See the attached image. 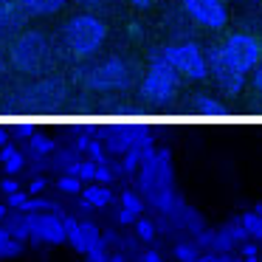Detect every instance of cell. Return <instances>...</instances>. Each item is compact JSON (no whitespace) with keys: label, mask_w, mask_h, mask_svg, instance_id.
<instances>
[{"label":"cell","mask_w":262,"mask_h":262,"mask_svg":"<svg viewBox=\"0 0 262 262\" xmlns=\"http://www.w3.org/2000/svg\"><path fill=\"white\" fill-rule=\"evenodd\" d=\"M158 57H164L183 79L192 82H203L211 74L209 57L203 54V48L194 46V42H178V46H166L158 51Z\"/></svg>","instance_id":"obj_4"},{"label":"cell","mask_w":262,"mask_h":262,"mask_svg":"<svg viewBox=\"0 0 262 262\" xmlns=\"http://www.w3.org/2000/svg\"><path fill=\"white\" fill-rule=\"evenodd\" d=\"M127 79H130V71H127V62L119 57H107L88 74V85L93 91H119L127 85Z\"/></svg>","instance_id":"obj_7"},{"label":"cell","mask_w":262,"mask_h":262,"mask_svg":"<svg viewBox=\"0 0 262 262\" xmlns=\"http://www.w3.org/2000/svg\"><path fill=\"white\" fill-rule=\"evenodd\" d=\"M194 107L200 110V116H226V107H223L220 102H214V99H209V96H198L194 99Z\"/></svg>","instance_id":"obj_9"},{"label":"cell","mask_w":262,"mask_h":262,"mask_svg":"<svg viewBox=\"0 0 262 262\" xmlns=\"http://www.w3.org/2000/svg\"><path fill=\"white\" fill-rule=\"evenodd\" d=\"M178 88H181V74L164 57L155 54L152 65H149L147 76L141 82V99L149 104H166L178 96Z\"/></svg>","instance_id":"obj_3"},{"label":"cell","mask_w":262,"mask_h":262,"mask_svg":"<svg viewBox=\"0 0 262 262\" xmlns=\"http://www.w3.org/2000/svg\"><path fill=\"white\" fill-rule=\"evenodd\" d=\"M104 40H107V26L93 14H76L62 26V46L74 59L93 57L104 46Z\"/></svg>","instance_id":"obj_2"},{"label":"cell","mask_w":262,"mask_h":262,"mask_svg":"<svg viewBox=\"0 0 262 262\" xmlns=\"http://www.w3.org/2000/svg\"><path fill=\"white\" fill-rule=\"evenodd\" d=\"M254 88H256V93H259V99H262V65L256 68V76H254Z\"/></svg>","instance_id":"obj_10"},{"label":"cell","mask_w":262,"mask_h":262,"mask_svg":"<svg viewBox=\"0 0 262 262\" xmlns=\"http://www.w3.org/2000/svg\"><path fill=\"white\" fill-rule=\"evenodd\" d=\"M183 12L206 31H223L228 26V6L223 0H183Z\"/></svg>","instance_id":"obj_6"},{"label":"cell","mask_w":262,"mask_h":262,"mask_svg":"<svg viewBox=\"0 0 262 262\" xmlns=\"http://www.w3.org/2000/svg\"><path fill=\"white\" fill-rule=\"evenodd\" d=\"M68 0H20L26 17H48V14H57Z\"/></svg>","instance_id":"obj_8"},{"label":"cell","mask_w":262,"mask_h":262,"mask_svg":"<svg viewBox=\"0 0 262 262\" xmlns=\"http://www.w3.org/2000/svg\"><path fill=\"white\" fill-rule=\"evenodd\" d=\"M130 3L136 9H149V3H152V0H130Z\"/></svg>","instance_id":"obj_11"},{"label":"cell","mask_w":262,"mask_h":262,"mask_svg":"<svg viewBox=\"0 0 262 262\" xmlns=\"http://www.w3.org/2000/svg\"><path fill=\"white\" fill-rule=\"evenodd\" d=\"M209 65L217 85L228 96H237L245 88L248 74L262 65V42L251 34H243V31L228 34L217 48H211Z\"/></svg>","instance_id":"obj_1"},{"label":"cell","mask_w":262,"mask_h":262,"mask_svg":"<svg viewBox=\"0 0 262 262\" xmlns=\"http://www.w3.org/2000/svg\"><path fill=\"white\" fill-rule=\"evenodd\" d=\"M48 59V40L40 31H26L12 46V62L23 74H37Z\"/></svg>","instance_id":"obj_5"}]
</instances>
